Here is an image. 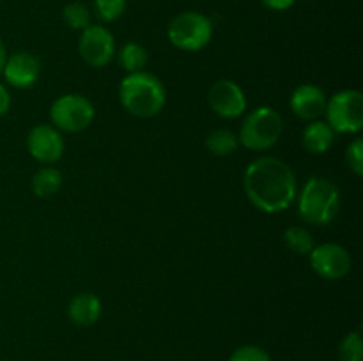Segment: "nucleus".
I'll return each mask as SVG.
<instances>
[{"label": "nucleus", "mask_w": 363, "mask_h": 361, "mask_svg": "<svg viewBox=\"0 0 363 361\" xmlns=\"http://www.w3.org/2000/svg\"><path fill=\"white\" fill-rule=\"evenodd\" d=\"M243 188L252 205L266 214L284 212L293 205L298 195L293 168L275 156L254 159L245 168Z\"/></svg>", "instance_id": "nucleus-1"}, {"label": "nucleus", "mask_w": 363, "mask_h": 361, "mask_svg": "<svg viewBox=\"0 0 363 361\" xmlns=\"http://www.w3.org/2000/svg\"><path fill=\"white\" fill-rule=\"evenodd\" d=\"M119 99L131 115L149 119L165 108L167 91L158 76L147 71H137L128 73L121 80Z\"/></svg>", "instance_id": "nucleus-2"}, {"label": "nucleus", "mask_w": 363, "mask_h": 361, "mask_svg": "<svg viewBox=\"0 0 363 361\" xmlns=\"http://www.w3.org/2000/svg\"><path fill=\"white\" fill-rule=\"evenodd\" d=\"M296 198L298 214L311 225H328L340 209L339 188L326 177H311Z\"/></svg>", "instance_id": "nucleus-3"}, {"label": "nucleus", "mask_w": 363, "mask_h": 361, "mask_svg": "<svg viewBox=\"0 0 363 361\" xmlns=\"http://www.w3.org/2000/svg\"><path fill=\"white\" fill-rule=\"evenodd\" d=\"M282 117L272 106H257L245 117L238 142L250 151H268L282 137Z\"/></svg>", "instance_id": "nucleus-4"}, {"label": "nucleus", "mask_w": 363, "mask_h": 361, "mask_svg": "<svg viewBox=\"0 0 363 361\" xmlns=\"http://www.w3.org/2000/svg\"><path fill=\"white\" fill-rule=\"evenodd\" d=\"M169 41L183 52H201L211 42L213 23L199 11L179 13L167 28Z\"/></svg>", "instance_id": "nucleus-5"}, {"label": "nucleus", "mask_w": 363, "mask_h": 361, "mask_svg": "<svg viewBox=\"0 0 363 361\" xmlns=\"http://www.w3.org/2000/svg\"><path fill=\"white\" fill-rule=\"evenodd\" d=\"M326 122L335 133H360L363 130V96L357 88H344L326 101Z\"/></svg>", "instance_id": "nucleus-6"}, {"label": "nucleus", "mask_w": 363, "mask_h": 361, "mask_svg": "<svg viewBox=\"0 0 363 361\" xmlns=\"http://www.w3.org/2000/svg\"><path fill=\"white\" fill-rule=\"evenodd\" d=\"M96 115L91 99L82 94H64L53 101L50 119L53 127L66 133H78L87 130Z\"/></svg>", "instance_id": "nucleus-7"}, {"label": "nucleus", "mask_w": 363, "mask_h": 361, "mask_svg": "<svg viewBox=\"0 0 363 361\" xmlns=\"http://www.w3.org/2000/svg\"><path fill=\"white\" fill-rule=\"evenodd\" d=\"M308 258H311V265L315 275L330 282L342 280L344 276L350 275L351 265H353L350 251L335 243L318 244L312 248Z\"/></svg>", "instance_id": "nucleus-8"}, {"label": "nucleus", "mask_w": 363, "mask_h": 361, "mask_svg": "<svg viewBox=\"0 0 363 361\" xmlns=\"http://www.w3.org/2000/svg\"><path fill=\"white\" fill-rule=\"evenodd\" d=\"M78 52L91 67H105L116 55V39L103 25H89L82 30Z\"/></svg>", "instance_id": "nucleus-9"}, {"label": "nucleus", "mask_w": 363, "mask_h": 361, "mask_svg": "<svg viewBox=\"0 0 363 361\" xmlns=\"http://www.w3.org/2000/svg\"><path fill=\"white\" fill-rule=\"evenodd\" d=\"M208 103L213 112L222 119H236L243 115L248 105L243 88L236 81L227 80V78L216 80L209 87Z\"/></svg>", "instance_id": "nucleus-10"}, {"label": "nucleus", "mask_w": 363, "mask_h": 361, "mask_svg": "<svg viewBox=\"0 0 363 361\" xmlns=\"http://www.w3.org/2000/svg\"><path fill=\"white\" fill-rule=\"evenodd\" d=\"M27 147L32 158L43 165H53L64 154V138L52 124H38L28 131Z\"/></svg>", "instance_id": "nucleus-11"}, {"label": "nucleus", "mask_w": 363, "mask_h": 361, "mask_svg": "<svg viewBox=\"0 0 363 361\" xmlns=\"http://www.w3.org/2000/svg\"><path fill=\"white\" fill-rule=\"evenodd\" d=\"M7 84L14 88H30L38 84L41 64L30 52H16L7 57L2 71Z\"/></svg>", "instance_id": "nucleus-12"}, {"label": "nucleus", "mask_w": 363, "mask_h": 361, "mask_svg": "<svg viewBox=\"0 0 363 361\" xmlns=\"http://www.w3.org/2000/svg\"><path fill=\"white\" fill-rule=\"evenodd\" d=\"M326 101H328V98L321 87L314 84H303L294 88L289 105L294 115L300 117V119L315 120L325 113Z\"/></svg>", "instance_id": "nucleus-13"}, {"label": "nucleus", "mask_w": 363, "mask_h": 361, "mask_svg": "<svg viewBox=\"0 0 363 361\" xmlns=\"http://www.w3.org/2000/svg\"><path fill=\"white\" fill-rule=\"evenodd\" d=\"M101 299L92 292H80L69 301L67 306V315H69L71 322L80 328H89L94 326L101 317Z\"/></svg>", "instance_id": "nucleus-14"}, {"label": "nucleus", "mask_w": 363, "mask_h": 361, "mask_svg": "<svg viewBox=\"0 0 363 361\" xmlns=\"http://www.w3.org/2000/svg\"><path fill=\"white\" fill-rule=\"evenodd\" d=\"M335 142V131L326 120H311L301 134V144L311 154H326Z\"/></svg>", "instance_id": "nucleus-15"}, {"label": "nucleus", "mask_w": 363, "mask_h": 361, "mask_svg": "<svg viewBox=\"0 0 363 361\" xmlns=\"http://www.w3.org/2000/svg\"><path fill=\"white\" fill-rule=\"evenodd\" d=\"M32 191L35 197L48 198L53 197L62 186V173L55 166H43L32 177Z\"/></svg>", "instance_id": "nucleus-16"}, {"label": "nucleus", "mask_w": 363, "mask_h": 361, "mask_svg": "<svg viewBox=\"0 0 363 361\" xmlns=\"http://www.w3.org/2000/svg\"><path fill=\"white\" fill-rule=\"evenodd\" d=\"M147 60H149L147 50H145L140 42L130 41L119 50V62H121V66L128 71V73L144 71Z\"/></svg>", "instance_id": "nucleus-17"}, {"label": "nucleus", "mask_w": 363, "mask_h": 361, "mask_svg": "<svg viewBox=\"0 0 363 361\" xmlns=\"http://www.w3.org/2000/svg\"><path fill=\"white\" fill-rule=\"evenodd\" d=\"M238 145H240V142H238L236 134L230 130H223V127L211 131L208 138H206V147L215 156L233 154L238 149Z\"/></svg>", "instance_id": "nucleus-18"}, {"label": "nucleus", "mask_w": 363, "mask_h": 361, "mask_svg": "<svg viewBox=\"0 0 363 361\" xmlns=\"http://www.w3.org/2000/svg\"><path fill=\"white\" fill-rule=\"evenodd\" d=\"M284 243L296 255H308L312 251V248L315 246L312 234L305 227L300 225H293L289 229H286V232H284Z\"/></svg>", "instance_id": "nucleus-19"}, {"label": "nucleus", "mask_w": 363, "mask_h": 361, "mask_svg": "<svg viewBox=\"0 0 363 361\" xmlns=\"http://www.w3.org/2000/svg\"><path fill=\"white\" fill-rule=\"evenodd\" d=\"M62 18L66 25L73 30H85L92 20V14L89 7L82 2H71L62 9Z\"/></svg>", "instance_id": "nucleus-20"}, {"label": "nucleus", "mask_w": 363, "mask_h": 361, "mask_svg": "<svg viewBox=\"0 0 363 361\" xmlns=\"http://www.w3.org/2000/svg\"><path fill=\"white\" fill-rule=\"evenodd\" d=\"M340 361H363V338L360 331L347 333L339 343Z\"/></svg>", "instance_id": "nucleus-21"}, {"label": "nucleus", "mask_w": 363, "mask_h": 361, "mask_svg": "<svg viewBox=\"0 0 363 361\" xmlns=\"http://www.w3.org/2000/svg\"><path fill=\"white\" fill-rule=\"evenodd\" d=\"M128 0H94V13L103 23L119 20L124 14Z\"/></svg>", "instance_id": "nucleus-22"}, {"label": "nucleus", "mask_w": 363, "mask_h": 361, "mask_svg": "<svg viewBox=\"0 0 363 361\" xmlns=\"http://www.w3.org/2000/svg\"><path fill=\"white\" fill-rule=\"evenodd\" d=\"M229 361H273L266 349L259 345H241L230 354Z\"/></svg>", "instance_id": "nucleus-23"}, {"label": "nucleus", "mask_w": 363, "mask_h": 361, "mask_svg": "<svg viewBox=\"0 0 363 361\" xmlns=\"http://www.w3.org/2000/svg\"><path fill=\"white\" fill-rule=\"evenodd\" d=\"M346 163L354 176H363V138H354L346 151Z\"/></svg>", "instance_id": "nucleus-24"}, {"label": "nucleus", "mask_w": 363, "mask_h": 361, "mask_svg": "<svg viewBox=\"0 0 363 361\" xmlns=\"http://www.w3.org/2000/svg\"><path fill=\"white\" fill-rule=\"evenodd\" d=\"M261 2L272 11H287L296 4V0H261Z\"/></svg>", "instance_id": "nucleus-25"}, {"label": "nucleus", "mask_w": 363, "mask_h": 361, "mask_svg": "<svg viewBox=\"0 0 363 361\" xmlns=\"http://www.w3.org/2000/svg\"><path fill=\"white\" fill-rule=\"evenodd\" d=\"M11 108V96L9 91L6 88V85L0 84V117L6 115Z\"/></svg>", "instance_id": "nucleus-26"}, {"label": "nucleus", "mask_w": 363, "mask_h": 361, "mask_svg": "<svg viewBox=\"0 0 363 361\" xmlns=\"http://www.w3.org/2000/svg\"><path fill=\"white\" fill-rule=\"evenodd\" d=\"M6 60H7V52H6V46H4L2 39H0V74H2L4 66H6Z\"/></svg>", "instance_id": "nucleus-27"}]
</instances>
